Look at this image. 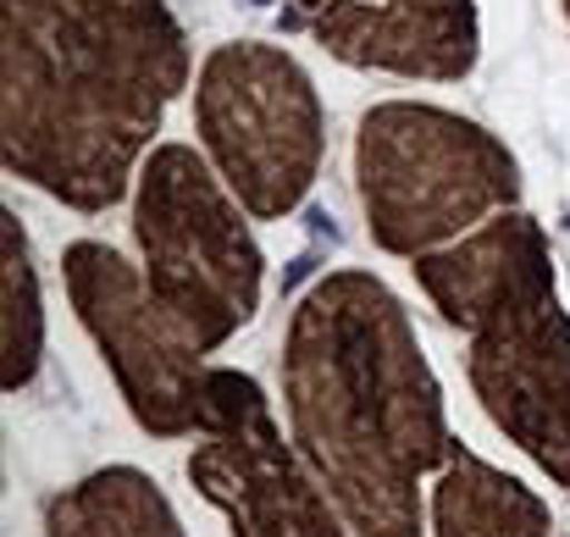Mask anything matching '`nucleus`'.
Segmentation results:
<instances>
[{"label":"nucleus","mask_w":570,"mask_h":537,"mask_svg":"<svg viewBox=\"0 0 570 537\" xmlns=\"http://www.w3.org/2000/svg\"><path fill=\"white\" fill-rule=\"evenodd\" d=\"M415 283L443 322L471 333V388L493 427L570 488V316L554 294L549 233L499 211L449 250L415 255Z\"/></svg>","instance_id":"7ed1b4c3"},{"label":"nucleus","mask_w":570,"mask_h":537,"mask_svg":"<svg viewBox=\"0 0 570 537\" xmlns=\"http://www.w3.org/2000/svg\"><path fill=\"white\" fill-rule=\"evenodd\" d=\"M61 266H67L72 311L89 328L106 365L117 371L134 421L156 438H199L210 421V399H205L210 371L199 365L205 350L156 300L150 277H139L111 244L95 238L72 244Z\"/></svg>","instance_id":"0eeeda50"},{"label":"nucleus","mask_w":570,"mask_h":537,"mask_svg":"<svg viewBox=\"0 0 570 537\" xmlns=\"http://www.w3.org/2000/svg\"><path fill=\"white\" fill-rule=\"evenodd\" d=\"M566 17H570V0H566Z\"/></svg>","instance_id":"ddd939ff"},{"label":"nucleus","mask_w":570,"mask_h":537,"mask_svg":"<svg viewBox=\"0 0 570 537\" xmlns=\"http://www.w3.org/2000/svg\"><path fill=\"white\" fill-rule=\"evenodd\" d=\"M316 39L350 61L399 78L454 84L476 67V11L471 0H333L311 11Z\"/></svg>","instance_id":"1a4fd4ad"},{"label":"nucleus","mask_w":570,"mask_h":537,"mask_svg":"<svg viewBox=\"0 0 570 537\" xmlns=\"http://www.w3.org/2000/svg\"><path fill=\"white\" fill-rule=\"evenodd\" d=\"M432 533L438 537H549V505L515 482L510 471L488 466L482 455L460 449L449 455L438 488H432Z\"/></svg>","instance_id":"9d476101"},{"label":"nucleus","mask_w":570,"mask_h":537,"mask_svg":"<svg viewBox=\"0 0 570 537\" xmlns=\"http://www.w3.org/2000/svg\"><path fill=\"white\" fill-rule=\"evenodd\" d=\"M0 56L6 173L78 211L128 194L189 84L167 0H0Z\"/></svg>","instance_id":"f257e3e1"},{"label":"nucleus","mask_w":570,"mask_h":537,"mask_svg":"<svg viewBox=\"0 0 570 537\" xmlns=\"http://www.w3.org/2000/svg\"><path fill=\"white\" fill-rule=\"evenodd\" d=\"M283 399L305 466L355 537H421V482L454 443L404 305L372 272H327L288 322Z\"/></svg>","instance_id":"f03ea898"},{"label":"nucleus","mask_w":570,"mask_h":537,"mask_svg":"<svg viewBox=\"0 0 570 537\" xmlns=\"http://www.w3.org/2000/svg\"><path fill=\"white\" fill-rule=\"evenodd\" d=\"M134 233L156 300L184 322L199 350L227 344L261 305V244L238 216V194L194 156L161 145L139 167Z\"/></svg>","instance_id":"39448f33"},{"label":"nucleus","mask_w":570,"mask_h":537,"mask_svg":"<svg viewBox=\"0 0 570 537\" xmlns=\"http://www.w3.org/2000/svg\"><path fill=\"white\" fill-rule=\"evenodd\" d=\"M210 421L189 455V482L227 516L233 537H344L333 494L283 443L255 377L210 371Z\"/></svg>","instance_id":"6e6552de"},{"label":"nucleus","mask_w":570,"mask_h":537,"mask_svg":"<svg viewBox=\"0 0 570 537\" xmlns=\"http://www.w3.org/2000/svg\"><path fill=\"white\" fill-rule=\"evenodd\" d=\"M50 537H184L167 494L134 471V466H106L83 477L78 488L56 494L45 510Z\"/></svg>","instance_id":"9b49d317"},{"label":"nucleus","mask_w":570,"mask_h":537,"mask_svg":"<svg viewBox=\"0 0 570 537\" xmlns=\"http://www.w3.org/2000/svg\"><path fill=\"white\" fill-rule=\"evenodd\" d=\"M194 123L222 183L261 222L288 216L322 167V100L277 45H216L194 84Z\"/></svg>","instance_id":"423d86ee"},{"label":"nucleus","mask_w":570,"mask_h":537,"mask_svg":"<svg viewBox=\"0 0 570 537\" xmlns=\"http://www.w3.org/2000/svg\"><path fill=\"white\" fill-rule=\"evenodd\" d=\"M0 238H6V333H0V355H6V393H17L22 382H33L39 371V350H45V311H39V283H33V261H28V238L17 227V216H0Z\"/></svg>","instance_id":"f8f14e48"},{"label":"nucleus","mask_w":570,"mask_h":537,"mask_svg":"<svg viewBox=\"0 0 570 537\" xmlns=\"http://www.w3.org/2000/svg\"><path fill=\"white\" fill-rule=\"evenodd\" d=\"M355 173L372 238L410 261L476 233L521 194L515 156L488 128L421 100H387L361 117Z\"/></svg>","instance_id":"20e7f679"}]
</instances>
